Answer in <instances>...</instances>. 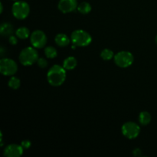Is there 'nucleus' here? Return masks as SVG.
Wrapping results in <instances>:
<instances>
[{
	"mask_svg": "<svg viewBox=\"0 0 157 157\" xmlns=\"http://www.w3.org/2000/svg\"><path fill=\"white\" fill-rule=\"evenodd\" d=\"M47 79L52 86L54 87L61 86L66 79V71L64 67L58 64L53 65L48 72Z\"/></svg>",
	"mask_w": 157,
	"mask_h": 157,
	"instance_id": "f257e3e1",
	"label": "nucleus"
},
{
	"mask_svg": "<svg viewBox=\"0 0 157 157\" xmlns=\"http://www.w3.org/2000/svg\"><path fill=\"white\" fill-rule=\"evenodd\" d=\"M38 60V54L33 46L25 48L19 54V61L24 66L32 65L37 62Z\"/></svg>",
	"mask_w": 157,
	"mask_h": 157,
	"instance_id": "f03ea898",
	"label": "nucleus"
},
{
	"mask_svg": "<svg viewBox=\"0 0 157 157\" xmlns=\"http://www.w3.org/2000/svg\"><path fill=\"white\" fill-rule=\"evenodd\" d=\"M71 40L75 46L85 47L92 41V38L88 32L84 30H75L72 32Z\"/></svg>",
	"mask_w": 157,
	"mask_h": 157,
	"instance_id": "7ed1b4c3",
	"label": "nucleus"
},
{
	"mask_svg": "<svg viewBox=\"0 0 157 157\" xmlns=\"http://www.w3.org/2000/svg\"><path fill=\"white\" fill-rule=\"evenodd\" d=\"M12 12L15 18L22 20L28 17L30 12V7L26 2L16 1L12 6Z\"/></svg>",
	"mask_w": 157,
	"mask_h": 157,
	"instance_id": "20e7f679",
	"label": "nucleus"
},
{
	"mask_svg": "<svg viewBox=\"0 0 157 157\" xmlns=\"http://www.w3.org/2000/svg\"><path fill=\"white\" fill-rule=\"evenodd\" d=\"M133 55L130 53V52H126V51H122L117 54L114 56V62L118 67H130L133 63Z\"/></svg>",
	"mask_w": 157,
	"mask_h": 157,
	"instance_id": "39448f33",
	"label": "nucleus"
},
{
	"mask_svg": "<svg viewBox=\"0 0 157 157\" xmlns=\"http://www.w3.org/2000/svg\"><path fill=\"white\" fill-rule=\"evenodd\" d=\"M18 71L16 62L10 58H2L0 61V72L5 76H12Z\"/></svg>",
	"mask_w": 157,
	"mask_h": 157,
	"instance_id": "423d86ee",
	"label": "nucleus"
},
{
	"mask_svg": "<svg viewBox=\"0 0 157 157\" xmlns=\"http://www.w3.org/2000/svg\"><path fill=\"white\" fill-rule=\"evenodd\" d=\"M140 132V127L134 122H127L122 126V133L128 139L137 137Z\"/></svg>",
	"mask_w": 157,
	"mask_h": 157,
	"instance_id": "0eeeda50",
	"label": "nucleus"
},
{
	"mask_svg": "<svg viewBox=\"0 0 157 157\" xmlns=\"http://www.w3.org/2000/svg\"><path fill=\"white\" fill-rule=\"evenodd\" d=\"M30 41L32 45L35 48H42L47 43V37L42 31H34L31 35Z\"/></svg>",
	"mask_w": 157,
	"mask_h": 157,
	"instance_id": "6e6552de",
	"label": "nucleus"
},
{
	"mask_svg": "<svg viewBox=\"0 0 157 157\" xmlns=\"http://www.w3.org/2000/svg\"><path fill=\"white\" fill-rule=\"evenodd\" d=\"M77 0H60L58 2V9L63 13H69L78 9Z\"/></svg>",
	"mask_w": 157,
	"mask_h": 157,
	"instance_id": "1a4fd4ad",
	"label": "nucleus"
},
{
	"mask_svg": "<svg viewBox=\"0 0 157 157\" xmlns=\"http://www.w3.org/2000/svg\"><path fill=\"white\" fill-rule=\"evenodd\" d=\"M23 147L18 144H10L4 150V156L6 157H20L23 154Z\"/></svg>",
	"mask_w": 157,
	"mask_h": 157,
	"instance_id": "9d476101",
	"label": "nucleus"
},
{
	"mask_svg": "<svg viewBox=\"0 0 157 157\" xmlns=\"http://www.w3.org/2000/svg\"><path fill=\"white\" fill-rule=\"evenodd\" d=\"M55 43L60 47H65L70 43V39L65 34H58L55 38Z\"/></svg>",
	"mask_w": 157,
	"mask_h": 157,
	"instance_id": "9b49d317",
	"label": "nucleus"
},
{
	"mask_svg": "<svg viewBox=\"0 0 157 157\" xmlns=\"http://www.w3.org/2000/svg\"><path fill=\"white\" fill-rule=\"evenodd\" d=\"M0 33L3 37H10L13 33V26L9 23H3L0 27Z\"/></svg>",
	"mask_w": 157,
	"mask_h": 157,
	"instance_id": "f8f14e48",
	"label": "nucleus"
},
{
	"mask_svg": "<svg viewBox=\"0 0 157 157\" xmlns=\"http://www.w3.org/2000/svg\"><path fill=\"white\" fill-rule=\"evenodd\" d=\"M77 66V60L75 57H68L65 58L63 62V67L65 70H72Z\"/></svg>",
	"mask_w": 157,
	"mask_h": 157,
	"instance_id": "ddd939ff",
	"label": "nucleus"
},
{
	"mask_svg": "<svg viewBox=\"0 0 157 157\" xmlns=\"http://www.w3.org/2000/svg\"><path fill=\"white\" fill-rule=\"evenodd\" d=\"M151 121V115L149 112L143 111L139 115V122L141 125L146 126L149 124Z\"/></svg>",
	"mask_w": 157,
	"mask_h": 157,
	"instance_id": "4468645a",
	"label": "nucleus"
},
{
	"mask_svg": "<svg viewBox=\"0 0 157 157\" xmlns=\"http://www.w3.org/2000/svg\"><path fill=\"white\" fill-rule=\"evenodd\" d=\"M16 36L20 39H26L30 35V31L26 27H21L18 29L15 32Z\"/></svg>",
	"mask_w": 157,
	"mask_h": 157,
	"instance_id": "2eb2a0df",
	"label": "nucleus"
},
{
	"mask_svg": "<svg viewBox=\"0 0 157 157\" xmlns=\"http://www.w3.org/2000/svg\"><path fill=\"white\" fill-rule=\"evenodd\" d=\"M44 55L48 58L52 59V58H56L58 53L55 48H54L53 46H48L44 48Z\"/></svg>",
	"mask_w": 157,
	"mask_h": 157,
	"instance_id": "dca6fc26",
	"label": "nucleus"
},
{
	"mask_svg": "<svg viewBox=\"0 0 157 157\" xmlns=\"http://www.w3.org/2000/svg\"><path fill=\"white\" fill-rule=\"evenodd\" d=\"M78 10L80 13L81 14H87L91 11V6L88 2H81V4L78 5Z\"/></svg>",
	"mask_w": 157,
	"mask_h": 157,
	"instance_id": "f3484780",
	"label": "nucleus"
},
{
	"mask_svg": "<svg viewBox=\"0 0 157 157\" xmlns=\"http://www.w3.org/2000/svg\"><path fill=\"white\" fill-rule=\"evenodd\" d=\"M101 57L103 60L104 61H110L113 58H114V55H113V51L110 50V49H104L101 53Z\"/></svg>",
	"mask_w": 157,
	"mask_h": 157,
	"instance_id": "a211bd4d",
	"label": "nucleus"
},
{
	"mask_svg": "<svg viewBox=\"0 0 157 157\" xmlns=\"http://www.w3.org/2000/svg\"><path fill=\"white\" fill-rule=\"evenodd\" d=\"M20 84H21L20 80L18 79V78H16V77H12V78L9 79V87L14 89V90H17L18 88H19Z\"/></svg>",
	"mask_w": 157,
	"mask_h": 157,
	"instance_id": "6ab92c4d",
	"label": "nucleus"
},
{
	"mask_svg": "<svg viewBox=\"0 0 157 157\" xmlns=\"http://www.w3.org/2000/svg\"><path fill=\"white\" fill-rule=\"evenodd\" d=\"M37 64H38V65L41 68H45L48 66V61L46 59H44V58H38V61H37Z\"/></svg>",
	"mask_w": 157,
	"mask_h": 157,
	"instance_id": "aec40b11",
	"label": "nucleus"
},
{
	"mask_svg": "<svg viewBox=\"0 0 157 157\" xmlns=\"http://www.w3.org/2000/svg\"><path fill=\"white\" fill-rule=\"evenodd\" d=\"M31 145H32V143H31L29 140L22 141V142H21V146L23 147V149H25V150H26V149H29V147H31Z\"/></svg>",
	"mask_w": 157,
	"mask_h": 157,
	"instance_id": "412c9836",
	"label": "nucleus"
},
{
	"mask_svg": "<svg viewBox=\"0 0 157 157\" xmlns=\"http://www.w3.org/2000/svg\"><path fill=\"white\" fill-rule=\"evenodd\" d=\"M9 43H10L11 44H12V45H15V44L18 43V40H17L16 37L13 36V35H11V36L9 37Z\"/></svg>",
	"mask_w": 157,
	"mask_h": 157,
	"instance_id": "4be33fe9",
	"label": "nucleus"
},
{
	"mask_svg": "<svg viewBox=\"0 0 157 157\" xmlns=\"http://www.w3.org/2000/svg\"><path fill=\"white\" fill-rule=\"evenodd\" d=\"M133 156H142V150L139 148H136L135 150H133Z\"/></svg>",
	"mask_w": 157,
	"mask_h": 157,
	"instance_id": "5701e85b",
	"label": "nucleus"
},
{
	"mask_svg": "<svg viewBox=\"0 0 157 157\" xmlns=\"http://www.w3.org/2000/svg\"><path fill=\"white\" fill-rule=\"evenodd\" d=\"M0 6H1V10H0V12H2V11H3V6H2V3H0Z\"/></svg>",
	"mask_w": 157,
	"mask_h": 157,
	"instance_id": "b1692460",
	"label": "nucleus"
},
{
	"mask_svg": "<svg viewBox=\"0 0 157 157\" xmlns=\"http://www.w3.org/2000/svg\"><path fill=\"white\" fill-rule=\"evenodd\" d=\"M155 41H156V44H157V35H156V38H155Z\"/></svg>",
	"mask_w": 157,
	"mask_h": 157,
	"instance_id": "393cba45",
	"label": "nucleus"
},
{
	"mask_svg": "<svg viewBox=\"0 0 157 157\" xmlns=\"http://www.w3.org/2000/svg\"><path fill=\"white\" fill-rule=\"evenodd\" d=\"M14 1H18V0H14Z\"/></svg>",
	"mask_w": 157,
	"mask_h": 157,
	"instance_id": "a878e982",
	"label": "nucleus"
}]
</instances>
